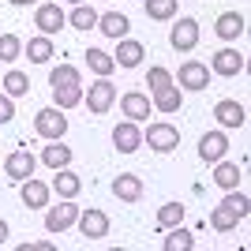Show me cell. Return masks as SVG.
<instances>
[{
  "label": "cell",
  "instance_id": "6da1fadb",
  "mask_svg": "<svg viewBox=\"0 0 251 251\" xmlns=\"http://www.w3.org/2000/svg\"><path fill=\"white\" fill-rule=\"evenodd\" d=\"M113 101H116V86L109 83V75H98V83L86 86V109L94 116H105L113 109Z\"/></svg>",
  "mask_w": 251,
  "mask_h": 251
},
{
  "label": "cell",
  "instance_id": "7a4b0ae2",
  "mask_svg": "<svg viewBox=\"0 0 251 251\" xmlns=\"http://www.w3.org/2000/svg\"><path fill=\"white\" fill-rule=\"evenodd\" d=\"M75 225H79V236H86V240H105V236H109V214L98 210V206L79 210Z\"/></svg>",
  "mask_w": 251,
  "mask_h": 251
},
{
  "label": "cell",
  "instance_id": "3957f363",
  "mask_svg": "<svg viewBox=\"0 0 251 251\" xmlns=\"http://www.w3.org/2000/svg\"><path fill=\"white\" fill-rule=\"evenodd\" d=\"M75 218H79V206H75V199H60L56 206H45V229L56 236V232H68L75 225Z\"/></svg>",
  "mask_w": 251,
  "mask_h": 251
},
{
  "label": "cell",
  "instance_id": "277c9868",
  "mask_svg": "<svg viewBox=\"0 0 251 251\" xmlns=\"http://www.w3.org/2000/svg\"><path fill=\"white\" fill-rule=\"evenodd\" d=\"M143 143H147L150 150H157V154H169V150L180 147V131H176L173 124H165V120H157V124H147Z\"/></svg>",
  "mask_w": 251,
  "mask_h": 251
},
{
  "label": "cell",
  "instance_id": "5b68a950",
  "mask_svg": "<svg viewBox=\"0 0 251 251\" xmlns=\"http://www.w3.org/2000/svg\"><path fill=\"white\" fill-rule=\"evenodd\" d=\"M34 131L42 139H64L68 135V116H64V109H42V113L34 116Z\"/></svg>",
  "mask_w": 251,
  "mask_h": 251
},
{
  "label": "cell",
  "instance_id": "8992f818",
  "mask_svg": "<svg viewBox=\"0 0 251 251\" xmlns=\"http://www.w3.org/2000/svg\"><path fill=\"white\" fill-rule=\"evenodd\" d=\"M169 45H173L176 52H191L195 45H199V23L188 19V15H184V19H176V26L169 30Z\"/></svg>",
  "mask_w": 251,
  "mask_h": 251
},
{
  "label": "cell",
  "instance_id": "52a82bcc",
  "mask_svg": "<svg viewBox=\"0 0 251 251\" xmlns=\"http://www.w3.org/2000/svg\"><path fill=\"white\" fill-rule=\"evenodd\" d=\"M34 154L26 150V143H23L19 150H11L8 154V161H4V173H8V180H15V184H23L26 176H34Z\"/></svg>",
  "mask_w": 251,
  "mask_h": 251
},
{
  "label": "cell",
  "instance_id": "ba28073f",
  "mask_svg": "<svg viewBox=\"0 0 251 251\" xmlns=\"http://www.w3.org/2000/svg\"><path fill=\"white\" fill-rule=\"evenodd\" d=\"M64 23H68V15H64L60 4H38V11H34V26H38L45 38H52L56 30H64Z\"/></svg>",
  "mask_w": 251,
  "mask_h": 251
},
{
  "label": "cell",
  "instance_id": "9c48e42d",
  "mask_svg": "<svg viewBox=\"0 0 251 251\" xmlns=\"http://www.w3.org/2000/svg\"><path fill=\"white\" fill-rule=\"evenodd\" d=\"M19 195H23V206L26 210H45L49 206V195H52V188L45 184V180H34V176H26L19 184Z\"/></svg>",
  "mask_w": 251,
  "mask_h": 251
},
{
  "label": "cell",
  "instance_id": "30bf717a",
  "mask_svg": "<svg viewBox=\"0 0 251 251\" xmlns=\"http://www.w3.org/2000/svg\"><path fill=\"white\" fill-rule=\"evenodd\" d=\"M120 113L127 116V120H135V124H143L150 113H154V101H150L143 90H127L124 98H120Z\"/></svg>",
  "mask_w": 251,
  "mask_h": 251
},
{
  "label": "cell",
  "instance_id": "8fae6325",
  "mask_svg": "<svg viewBox=\"0 0 251 251\" xmlns=\"http://www.w3.org/2000/svg\"><path fill=\"white\" fill-rule=\"evenodd\" d=\"M176 79H180L184 90H206V86H210V68L199 64V60H184V64H180V72H176Z\"/></svg>",
  "mask_w": 251,
  "mask_h": 251
},
{
  "label": "cell",
  "instance_id": "7c38bea8",
  "mask_svg": "<svg viewBox=\"0 0 251 251\" xmlns=\"http://www.w3.org/2000/svg\"><path fill=\"white\" fill-rule=\"evenodd\" d=\"M113 147L120 150V154H135V150L143 147V131H139L135 120H124V124L113 127Z\"/></svg>",
  "mask_w": 251,
  "mask_h": 251
},
{
  "label": "cell",
  "instance_id": "4fadbf2b",
  "mask_svg": "<svg viewBox=\"0 0 251 251\" xmlns=\"http://www.w3.org/2000/svg\"><path fill=\"white\" fill-rule=\"evenodd\" d=\"M244 72V52L236 49H218L214 52V60H210V75H225V79H232V75Z\"/></svg>",
  "mask_w": 251,
  "mask_h": 251
},
{
  "label": "cell",
  "instance_id": "5bb4252c",
  "mask_svg": "<svg viewBox=\"0 0 251 251\" xmlns=\"http://www.w3.org/2000/svg\"><path fill=\"white\" fill-rule=\"evenodd\" d=\"M225 154H229V139H225V131H206V135L199 139V157L206 161V165L221 161Z\"/></svg>",
  "mask_w": 251,
  "mask_h": 251
},
{
  "label": "cell",
  "instance_id": "9a60e30c",
  "mask_svg": "<svg viewBox=\"0 0 251 251\" xmlns=\"http://www.w3.org/2000/svg\"><path fill=\"white\" fill-rule=\"evenodd\" d=\"M94 30H101L105 38L120 42V38H127L131 23H127V15H120V11H105V15H98V26H94Z\"/></svg>",
  "mask_w": 251,
  "mask_h": 251
},
{
  "label": "cell",
  "instance_id": "2e32d148",
  "mask_svg": "<svg viewBox=\"0 0 251 251\" xmlns=\"http://www.w3.org/2000/svg\"><path fill=\"white\" fill-rule=\"evenodd\" d=\"M113 195L120 202H139L143 199V180H139L135 173H120V176L113 180Z\"/></svg>",
  "mask_w": 251,
  "mask_h": 251
},
{
  "label": "cell",
  "instance_id": "e0dca14e",
  "mask_svg": "<svg viewBox=\"0 0 251 251\" xmlns=\"http://www.w3.org/2000/svg\"><path fill=\"white\" fill-rule=\"evenodd\" d=\"M180 105H184V90H180L176 83H169V86H161V90H154V109H157V113L173 116V113H180Z\"/></svg>",
  "mask_w": 251,
  "mask_h": 251
},
{
  "label": "cell",
  "instance_id": "ac0fdd59",
  "mask_svg": "<svg viewBox=\"0 0 251 251\" xmlns=\"http://www.w3.org/2000/svg\"><path fill=\"white\" fill-rule=\"evenodd\" d=\"M214 116H218V124H221V127H244V124H248L244 105H240V101H229V98L214 105Z\"/></svg>",
  "mask_w": 251,
  "mask_h": 251
},
{
  "label": "cell",
  "instance_id": "d6986e66",
  "mask_svg": "<svg viewBox=\"0 0 251 251\" xmlns=\"http://www.w3.org/2000/svg\"><path fill=\"white\" fill-rule=\"evenodd\" d=\"M60 199H75L79 191H83V180H79V173H72V169L64 165V169H56V176H52V184H49Z\"/></svg>",
  "mask_w": 251,
  "mask_h": 251
},
{
  "label": "cell",
  "instance_id": "ffe728a7",
  "mask_svg": "<svg viewBox=\"0 0 251 251\" xmlns=\"http://www.w3.org/2000/svg\"><path fill=\"white\" fill-rule=\"evenodd\" d=\"M143 56H147V45H143V42L120 38V45H116V56H113V60L120 64V68H139V64H143Z\"/></svg>",
  "mask_w": 251,
  "mask_h": 251
},
{
  "label": "cell",
  "instance_id": "44dd1931",
  "mask_svg": "<svg viewBox=\"0 0 251 251\" xmlns=\"http://www.w3.org/2000/svg\"><path fill=\"white\" fill-rule=\"evenodd\" d=\"M42 161L56 173V169L72 165V147H64L60 139H49V147H42Z\"/></svg>",
  "mask_w": 251,
  "mask_h": 251
},
{
  "label": "cell",
  "instance_id": "7402d4cb",
  "mask_svg": "<svg viewBox=\"0 0 251 251\" xmlns=\"http://www.w3.org/2000/svg\"><path fill=\"white\" fill-rule=\"evenodd\" d=\"M240 165H236V161H225V157H221V161H214V184H218V188H225V191H232L236 188V184H240Z\"/></svg>",
  "mask_w": 251,
  "mask_h": 251
},
{
  "label": "cell",
  "instance_id": "603a6c76",
  "mask_svg": "<svg viewBox=\"0 0 251 251\" xmlns=\"http://www.w3.org/2000/svg\"><path fill=\"white\" fill-rule=\"evenodd\" d=\"M214 30H218V38H225V42L240 38V34H244V15H240V11H225V15H218Z\"/></svg>",
  "mask_w": 251,
  "mask_h": 251
},
{
  "label": "cell",
  "instance_id": "cb8c5ba5",
  "mask_svg": "<svg viewBox=\"0 0 251 251\" xmlns=\"http://www.w3.org/2000/svg\"><path fill=\"white\" fill-rule=\"evenodd\" d=\"M169 236L161 240V248L165 251H191L195 248V236H191V229H184V225H173V229H165Z\"/></svg>",
  "mask_w": 251,
  "mask_h": 251
},
{
  "label": "cell",
  "instance_id": "d4e9b609",
  "mask_svg": "<svg viewBox=\"0 0 251 251\" xmlns=\"http://www.w3.org/2000/svg\"><path fill=\"white\" fill-rule=\"evenodd\" d=\"M49 86H83V75L75 64H56L49 72Z\"/></svg>",
  "mask_w": 251,
  "mask_h": 251
},
{
  "label": "cell",
  "instance_id": "484cf974",
  "mask_svg": "<svg viewBox=\"0 0 251 251\" xmlns=\"http://www.w3.org/2000/svg\"><path fill=\"white\" fill-rule=\"evenodd\" d=\"M86 68H90L94 75H113L116 72V60L105 49H86Z\"/></svg>",
  "mask_w": 251,
  "mask_h": 251
},
{
  "label": "cell",
  "instance_id": "4316f807",
  "mask_svg": "<svg viewBox=\"0 0 251 251\" xmlns=\"http://www.w3.org/2000/svg\"><path fill=\"white\" fill-rule=\"evenodd\" d=\"M68 23H72L75 30H94L98 26V11L90 8V4H75L72 15H68Z\"/></svg>",
  "mask_w": 251,
  "mask_h": 251
},
{
  "label": "cell",
  "instance_id": "83f0119b",
  "mask_svg": "<svg viewBox=\"0 0 251 251\" xmlns=\"http://www.w3.org/2000/svg\"><path fill=\"white\" fill-rule=\"evenodd\" d=\"M210 225H214L218 232H232L236 225H240V218H236V214H232V210L225 206V202H221V206H214V210H210Z\"/></svg>",
  "mask_w": 251,
  "mask_h": 251
},
{
  "label": "cell",
  "instance_id": "f1b7e54d",
  "mask_svg": "<svg viewBox=\"0 0 251 251\" xmlns=\"http://www.w3.org/2000/svg\"><path fill=\"white\" fill-rule=\"evenodd\" d=\"M52 101L56 109H75L83 101V86H52Z\"/></svg>",
  "mask_w": 251,
  "mask_h": 251
},
{
  "label": "cell",
  "instance_id": "f546056e",
  "mask_svg": "<svg viewBox=\"0 0 251 251\" xmlns=\"http://www.w3.org/2000/svg\"><path fill=\"white\" fill-rule=\"evenodd\" d=\"M26 56H30V64H49V56H52V42L49 38H30L26 42Z\"/></svg>",
  "mask_w": 251,
  "mask_h": 251
},
{
  "label": "cell",
  "instance_id": "4dcf8cb0",
  "mask_svg": "<svg viewBox=\"0 0 251 251\" xmlns=\"http://www.w3.org/2000/svg\"><path fill=\"white\" fill-rule=\"evenodd\" d=\"M180 221H184V202H165L157 210V229H173Z\"/></svg>",
  "mask_w": 251,
  "mask_h": 251
},
{
  "label": "cell",
  "instance_id": "1f68e13d",
  "mask_svg": "<svg viewBox=\"0 0 251 251\" xmlns=\"http://www.w3.org/2000/svg\"><path fill=\"white\" fill-rule=\"evenodd\" d=\"M147 15L157 19V23L176 19V0H147Z\"/></svg>",
  "mask_w": 251,
  "mask_h": 251
},
{
  "label": "cell",
  "instance_id": "d6a6232c",
  "mask_svg": "<svg viewBox=\"0 0 251 251\" xmlns=\"http://www.w3.org/2000/svg\"><path fill=\"white\" fill-rule=\"evenodd\" d=\"M26 90H30V79H26L23 72H8L4 75V94L8 98H23Z\"/></svg>",
  "mask_w": 251,
  "mask_h": 251
},
{
  "label": "cell",
  "instance_id": "836d02e7",
  "mask_svg": "<svg viewBox=\"0 0 251 251\" xmlns=\"http://www.w3.org/2000/svg\"><path fill=\"white\" fill-rule=\"evenodd\" d=\"M19 52H23V42L15 34H0V60L11 64V60H19Z\"/></svg>",
  "mask_w": 251,
  "mask_h": 251
},
{
  "label": "cell",
  "instance_id": "e575fe53",
  "mask_svg": "<svg viewBox=\"0 0 251 251\" xmlns=\"http://www.w3.org/2000/svg\"><path fill=\"white\" fill-rule=\"evenodd\" d=\"M225 206H229L232 210V214H236V218H248V210H251V202H248V195H244V191H236V188H232L229 191V195H225Z\"/></svg>",
  "mask_w": 251,
  "mask_h": 251
},
{
  "label": "cell",
  "instance_id": "d590c367",
  "mask_svg": "<svg viewBox=\"0 0 251 251\" xmlns=\"http://www.w3.org/2000/svg\"><path fill=\"white\" fill-rule=\"evenodd\" d=\"M169 83H173V75H169L165 68H150L147 72V86L150 90H161V86H169Z\"/></svg>",
  "mask_w": 251,
  "mask_h": 251
},
{
  "label": "cell",
  "instance_id": "8d00e7d4",
  "mask_svg": "<svg viewBox=\"0 0 251 251\" xmlns=\"http://www.w3.org/2000/svg\"><path fill=\"white\" fill-rule=\"evenodd\" d=\"M8 120H15V101L8 94H0V124H8Z\"/></svg>",
  "mask_w": 251,
  "mask_h": 251
},
{
  "label": "cell",
  "instance_id": "74e56055",
  "mask_svg": "<svg viewBox=\"0 0 251 251\" xmlns=\"http://www.w3.org/2000/svg\"><path fill=\"white\" fill-rule=\"evenodd\" d=\"M19 251H52V244L49 240H34V244H23Z\"/></svg>",
  "mask_w": 251,
  "mask_h": 251
},
{
  "label": "cell",
  "instance_id": "f35d334b",
  "mask_svg": "<svg viewBox=\"0 0 251 251\" xmlns=\"http://www.w3.org/2000/svg\"><path fill=\"white\" fill-rule=\"evenodd\" d=\"M8 4H15V8H30V4H34V8H38L42 0H8Z\"/></svg>",
  "mask_w": 251,
  "mask_h": 251
},
{
  "label": "cell",
  "instance_id": "ab89813d",
  "mask_svg": "<svg viewBox=\"0 0 251 251\" xmlns=\"http://www.w3.org/2000/svg\"><path fill=\"white\" fill-rule=\"evenodd\" d=\"M8 232H11V229H8V221L0 218V244H8Z\"/></svg>",
  "mask_w": 251,
  "mask_h": 251
},
{
  "label": "cell",
  "instance_id": "60d3db41",
  "mask_svg": "<svg viewBox=\"0 0 251 251\" xmlns=\"http://www.w3.org/2000/svg\"><path fill=\"white\" fill-rule=\"evenodd\" d=\"M68 4H72V8H75V4H86V0H68Z\"/></svg>",
  "mask_w": 251,
  "mask_h": 251
}]
</instances>
